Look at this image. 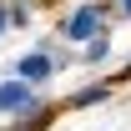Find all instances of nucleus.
I'll use <instances>...</instances> for the list:
<instances>
[{"label": "nucleus", "instance_id": "nucleus-1", "mask_svg": "<svg viewBox=\"0 0 131 131\" xmlns=\"http://www.w3.org/2000/svg\"><path fill=\"white\" fill-rule=\"evenodd\" d=\"M111 15H116L111 0H81V5H71L61 15V40L81 46V40H91L96 30H111Z\"/></svg>", "mask_w": 131, "mask_h": 131}, {"label": "nucleus", "instance_id": "nucleus-2", "mask_svg": "<svg viewBox=\"0 0 131 131\" xmlns=\"http://www.w3.org/2000/svg\"><path fill=\"white\" fill-rule=\"evenodd\" d=\"M40 86H30V81H20L15 71L0 81V121H10V116H20V111H30V106H40Z\"/></svg>", "mask_w": 131, "mask_h": 131}, {"label": "nucleus", "instance_id": "nucleus-3", "mask_svg": "<svg viewBox=\"0 0 131 131\" xmlns=\"http://www.w3.org/2000/svg\"><path fill=\"white\" fill-rule=\"evenodd\" d=\"M56 71H61V66H56V56H50L46 46L25 50V56L15 61V76H20V81H30V86H46L50 76H56Z\"/></svg>", "mask_w": 131, "mask_h": 131}, {"label": "nucleus", "instance_id": "nucleus-4", "mask_svg": "<svg viewBox=\"0 0 131 131\" xmlns=\"http://www.w3.org/2000/svg\"><path fill=\"white\" fill-rule=\"evenodd\" d=\"M111 91H116V81L106 76V81H91V86H81V91H71V101H66V106H71V111H91V106H101Z\"/></svg>", "mask_w": 131, "mask_h": 131}, {"label": "nucleus", "instance_id": "nucleus-5", "mask_svg": "<svg viewBox=\"0 0 131 131\" xmlns=\"http://www.w3.org/2000/svg\"><path fill=\"white\" fill-rule=\"evenodd\" d=\"M50 121H56V106H50V101H40V106H30V111L10 116V126H5V131H46Z\"/></svg>", "mask_w": 131, "mask_h": 131}, {"label": "nucleus", "instance_id": "nucleus-6", "mask_svg": "<svg viewBox=\"0 0 131 131\" xmlns=\"http://www.w3.org/2000/svg\"><path fill=\"white\" fill-rule=\"evenodd\" d=\"M76 50H81V66H101L106 56H111V30H96L91 40H81Z\"/></svg>", "mask_w": 131, "mask_h": 131}, {"label": "nucleus", "instance_id": "nucleus-7", "mask_svg": "<svg viewBox=\"0 0 131 131\" xmlns=\"http://www.w3.org/2000/svg\"><path fill=\"white\" fill-rule=\"evenodd\" d=\"M5 10H10V25H30V0H5Z\"/></svg>", "mask_w": 131, "mask_h": 131}, {"label": "nucleus", "instance_id": "nucleus-8", "mask_svg": "<svg viewBox=\"0 0 131 131\" xmlns=\"http://www.w3.org/2000/svg\"><path fill=\"white\" fill-rule=\"evenodd\" d=\"M10 30V10H5V0H0V35Z\"/></svg>", "mask_w": 131, "mask_h": 131}, {"label": "nucleus", "instance_id": "nucleus-9", "mask_svg": "<svg viewBox=\"0 0 131 131\" xmlns=\"http://www.w3.org/2000/svg\"><path fill=\"white\" fill-rule=\"evenodd\" d=\"M111 5H116V15H126V20H131V0H111Z\"/></svg>", "mask_w": 131, "mask_h": 131}, {"label": "nucleus", "instance_id": "nucleus-10", "mask_svg": "<svg viewBox=\"0 0 131 131\" xmlns=\"http://www.w3.org/2000/svg\"><path fill=\"white\" fill-rule=\"evenodd\" d=\"M111 81H116V86H121V81H131V61H126V66H121V71H116Z\"/></svg>", "mask_w": 131, "mask_h": 131}]
</instances>
